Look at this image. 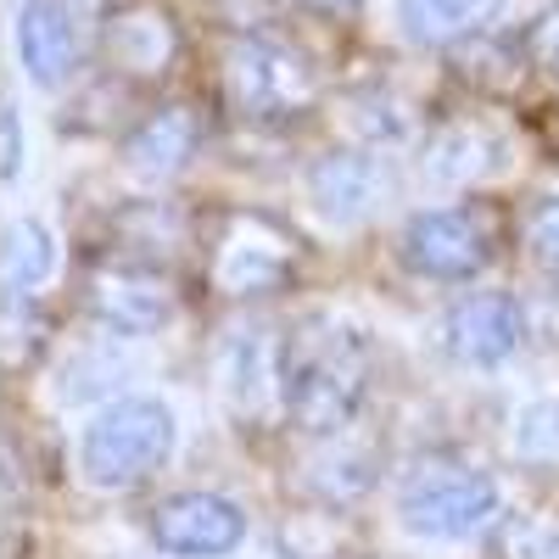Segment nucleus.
<instances>
[{"label": "nucleus", "instance_id": "22", "mask_svg": "<svg viewBox=\"0 0 559 559\" xmlns=\"http://www.w3.org/2000/svg\"><path fill=\"white\" fill-rule=\"evenodd\" d=\"M521 241L537 263L559 269V197H543L526 207V224H521Z\"/></svg>", "mask_w": 559, "mask_h": 559}, {"label": "nucleus", "instance_id": "12", "mask_svg": "<svg viewBox=\"0 0 559 559\" xmlns=\"http://www.w3.org/2000/svg\"><path fill=\"white\" fill-rule=\"evenodd\" d=\"M102 51H107L112 73H123L134 84H152L179 57V28L157 0H118L102 23Z\"/></svg>", "mask_w": 559, "mask_h": 559}, {"label": "nucleus", "instance_id": "14", "mask_svg": "<svg viewBox=\"0 0 559 559\" xmlns=\"http://www.w3.org/2000/svg\"><path fill=\"white\" fill-rule=\"evenodd\" d=\"M12 45L17 62L39 90L68 84V73L79 68V17L68 0H23L17 23H12Z\"/></svg>", "mask_w": 559, "mask_h": 559}, {"label": "nucleus", "instance_id": "10", "mask_svg": "<svg viewBox=\"0 0 559 559\" xmlns=\"http://www.w3.org/2000/svg\"><path fill=\"white\" fill-rule=\"evenodd\" d=\"M437 342L464 369H498L526 347V308L509 292H471L442 313Z\"/></svg>", "mask_w": 559, "mask_h": 559}, {"label": "nucleus", "instance_id": "19", "mask_svg": "<svg viewBox=\"0 0 559 559\" xmlns=\"http://www.w3.org/2000/svg\"><path fill=\"white\" fill-rule=\"evenodd\" d=\"M118 369H123V353H118V331L112 336H96V342H79L62 369H57V397L62 403H84V397H107L112 403V386H118Z\"/></svg>", "mask_w": 559, "mask_h": 559}, {"label": "nucleus", "instance_id": "6", "mask_svg": "<svg viewBox=\"0 0 559 559\" xmlns=\"http://www.w3.org/2000/svg\"><path fill=\"white\" fill-rule=\"evenodd\" d=\"M297 269V241L286 224H274L269 213H229L213 236V252H207V280L213 292L236 297V302H252V297H269L292 280Z\"/></svg>", "mask_w": 559, "mask_h": 559}, {"label": "nucleus", "instance_id": "8", "mask_svg": "<svg viewBox=\"0 0 559 559\" xmlns=\"http://www.w3.org/2000/svg\"><path fill=\"white\" fill-rule=\"evenodd\" d=\"M84 297H90V313H96L107 331H118V336L163 331V324L179 313L174 280L157 263H146V258H107V263H96L90 280H84Z\"/></svg>", "mask_w": 559, "mask_h": 559}, {"label": "nucleus", "instance_id": "4", "mask_svg": "<svg viewBox=\"0 0 559 559\" xmlns=\"http://www.w3.org/2000/svg\"><path fill=\"white\" fill-rule=\"evenodd\" d=\"M229 102L252 123H297L319 107V68L308 51L274 34H236L224 51Z\"/></svg>", "mask_w": 559, "mask_h": 559}, {"label": "nucleus", "instance_id": "7", "mask_svg": "<svg viewBox=\"0 0 559 559\" xmlns=\"http://www.w3.org/2000/svg\"><path fill=\"white\" fill-rule=\"evenodd\" d=\"M146 532L174 559H224L247 543V509L224 492L191 487V492L157 498L146 515Z\"/></svg>", "mask_w": 559, "mask_h": 559}, {"label": "nucleus", "instance_id": "11", "mask_svg": "<svg viewBox=\"0 0 559 559\" xmlns=\"http://www.w3.org/2000/svg\"><path fill=\"white\" fill-rule=\"evenodd\" d=\"M386 197H392V168L376 146L324 152L308 168V202L331 224H364Z\"/></svg>", "mask_w": 559, "mask_h": 559}, {"label": "nucleus", "instance_id": "24", "mask_svg": "<svg viewBox=\"0 0 559 559\" xmlns=\"http://www.w3.org/2000/svg\"><path fill=\"white\" fill-rule=\"evenodd\" d=\"M0 134H7V157H0V179H7V185H17V174H23V134H17V107H7V112H0Z\"/></svg>", "mask_w": 559, "mask_h": 559}, {"label": "nucleus", "instance_id": "13", "mask_svg": "<svg viewBox=\"0 0 559 559\" xmlns=\"http://www.w3.org/2000/svg\"><path fill=\"white\" fill-rule=\"evenodd\" d=\"M197 146H202L197 107H185V102L157 107L123 134V174L140 179V185H168V179H179L185 168H191Z\"/></svg>", "mask_w": 559, "mask_h": 559}, {"label": "nucleus", "instance_id": "3", "mask_svg": "<svg viewBox=\"0 0 559 559\" xmlns=\"http://www.w3.org/2000/svg\"><path fill=\"white\" fill-rule=\"evenodd\" d=\"M392 509L414 543H464L503 521V487L476 464H426L397 487Z\"/></svg>", "mask_w": 559, "mask_h": 559}, {"label": "nucleus", "instance_id": "23", "mask_svg": "<svg viewBox=\"0 0 559 559\" xmlns=\"http://www.w3.org/2000/svg\"><path fill=\"white\" fill-rule=\"evenodd\" d=\"M526 57H532V68H543L548 79H559V7H548L526 28Z\"/></svg>", "mask_w": 559, "mask_h": 559}, {"label": "nucleus", "instance_id": "17", "mask_svg": "<svg viewBox=\"0 0 559 559\" xmlns=\"http://www.w3.org/2000/svg\"><path fill=\"white\" fill-rule=\"evenodd\" d=\"M347 437V431H342ZM342 437H324V448L302 464V492L308 498H319L324 509H342V503H353V498H364L369 487H376V453L369 448H353V442H342Z\"/></svg>", "mask_w": 559, "mask_h": 559}, {"label": "nucleus", "instance_id": "15", "mask_svg": "<svg viewBox=\"0 0 559 559\" xmlns=\"http://www.w3.org/2000/svg\"><path fill=\"white\" fill-rule=\"evenodd\" d=\"M498 163L503 146L487 123H442L419 146V179L437 185V191H471L487 174H498Z\"/></svg>", "mask_w": 559, "mask_h": 559}, {"label": "nucleus", "instance_id": "18", "mask_svg": "<svg viewBox=\"0 0 559 559\" xmlns=\"http://www.w3.org/2000/svg\"><path fill=\"white\" fill-rule=\"evenodd\" d=\"M57 236L39 218H12L0 236V286L7 297H34L45 280L57 274Z\"/></svg>", "mask_w": 559, "mask_h": 559}, {"label": "nucleus", "instance_id": "21", "mask_svg": "<svg viewBox=\"0 0 559 559\" xmlns=\"http://www.w3.org/2000/svg\"><path fill=\"white\" fill-rule=\"evenodd\" d=\"M492 554L498 559H559V515H537V509L503 515L492 526Z\"/></svg>", "mask_w": 559, "mask_h": 559}, {"label": "nucleus", "instance_id": "5", "mask_svg": "<svg viewBox=\"0 0 559 559\" xmlns=\"http://www.w3.org/2000/svg\"><path fill=\"white\" fill-rule=\"evenodd\" d=\"M498 252L492 218L481 207H419L397 229V258L419 280H442V286H471L487 274Z\"/></svg>", "mask_w": 559, "mask_h": 559}, {"label": "nucleus", "instance_id": "9", "mask_svg": "<svg viewBox=\"0 0 559 559\" xmlns=\"http://www.w3.org/2000/svg\"><path fill=\"white\" fill-rule=\"evenodd\" d=\"M280 347H286V336H274L263 319H236L218 331L213 386L236 414L247 419L280 414Z\"/></svg>", "mask_w": 559, "mask_h": 559}, {"label": "nucleus", "instance_id": "20", "mask_svg": "<svg viewBox=\"0 0 559 559\" xmlns=\"http://www.w3.org/2000/svg\"><path fill=\"white\" fill-rule=\"evenodd\" d=\"M509 453H515L526 471H559V403H526L509 426Z\"/></svg>", "mask_w": 559, "mask_h": 559}, {"label": "nucleus", "instance_id": "25", "mask_svg": "<svg viewBox=\"0 0 559 559\" xmlns=\"http://www.w3.org/2000/svg\"><path fill=\"white\" fill-rule=\"evenodd\" d=\"M302 7H313V12H347V7H358V0H302Z\"/></svg>", "mask_w": 559, "mask_h": 559}, {"label": "nucleus", "instance_id": "2", "mask_svg": "<svg viewBox=\"0 0 559 559\" xmlns=\"http://www.w3.org/2000/svg\"><path fill=\"white\" fill-rule=\"evenodd\" d=\"M174 442H179L174 408L163 397L129 392L84 419V431L73 442V471L96 492H129L140 481H152L174 459Z\"/></svg>", "mask_w": 559, "mask_h": 559}, {"label": "nucleus", "instance_id": "16", "mask_svg": "<svg viewBox=\"0 0 559 559\" xmlns=\"http://www.w3.org/2000/svg\"><path fill=\"white\" fill-rule=\"evenodd\" d=\"M498 12V0H392V23L419 51H448L459 39H476Z\"/></svg>", "mask_w": 559, "mask_h": 559}, {"label": "nucleus", "instance_id": "1", "mask_svg": "<svg viewBox=\"0 0 559 559\" xmlns=\"http://www.w3.org/2000/svg\"><path fill=\"white\" fill-rule=\"evenodd\" d=\"M369 381H376L369 336L336 313H308L280 347V419L313 442L342 437L369 397Z\"/></svg>", "mask_w": 559, "mask_h": 559}]
</instances>
